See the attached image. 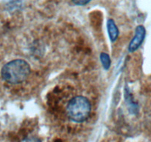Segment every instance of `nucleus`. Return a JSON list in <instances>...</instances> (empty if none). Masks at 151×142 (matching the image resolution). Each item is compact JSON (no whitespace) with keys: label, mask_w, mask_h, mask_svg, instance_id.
<instances>
[{"label":"nucleus","mask_w":151,"mask_h":142,"mask_svg":"<svg viewBox=\"0 0 151 142\" xmlns=\"http://www.w3.org/2000/svg\"><path fill=\"white\" fill-rule=\"evenodd\" d=\"M30 73L29 64L23 59H15L7 63L2 67V77L10 84H19L24 82Z\"/></svg>","instance_id":"f257e3e1"},{"label":"nucleus","mask_w":151,"mask_h":142,"mask_svg":"<svg viewBox=\"0 0 151 142\" xmlns=\"http://www.w3.org/2000/svg\"><path fill=\"white\" fill-rule=\"evenodd\" d=\"M66 112L69 119L73 122H84L91 114V103L88 98L82 95L73 97L68 104Z\"/></svg>","instance_id":"f03ea898"},{"label":"nucleus","mask_w":151,"mask_h":142,"mask_svg":"<svg viewBox=\"0 0 151 142\" xmlns=\"http://www.w3.org/2000/svg\"><path fill=\"white\" fill-rule=\"evenodd\" d=\"M91 0H72V2H73L75 5H80V6H83V5H87L89 3Z\"/></svg>","instance_id":"423d86ee"},{"label":"nucleus","mask_w":151,"mask_h":142,"mask_svg":"<svg viewBox=\"0 0 151 142\" xmlns=\"http://www.w3.org/2000/svg\"><path fill=\"white\" fill-rule=\"evenodd\" d=\"M145 34H146V30L143 26L139 25L136 27L134 37H133L130 45H129V51L133 52L140 47V45L145 39Z\"/></svg>","instance_id":"7ed1b4c3"},{"label":"nucleus","mask_w":151,"mask_h":142,"mask_svg":"<svg viewBox=\"0 0 151 142\" xmlns=\"http://www.w3.org/2000/svg\"><path fill=\"white\" fill-rule=\"evenodd\" d=\"M100 59H101V62L104 67L106 70L108 69L110 65V59L108 55L106 54V53H101V56H100Z\"/></svg>","instance_id":"39448f33"},{"label":"nucleus","mask_w":151,"mask_h":142,"mask_svg":"<svg viewBox=\"0 0 151 142\" xmlns=\"http://www.w3.org/2000/svg\"><path fill=\"white\" fill-rule=\"evenodd\" d=\"M107 31H108L109 37H110V40L113 42L117 39L119 35V30L117 27L116 24L115 22L113 19H109L107 22Z\"/></svg>","instance_id":"20e7f679"},{"label":"nucleus","mask_w":151,"mask_h":142,"mask_svg":"<svg viewBox=\"0 0 151 142\" xmlns=\"http://www.w3.org/2000/svg\"><path fill=\"white\" fill-rule=\"evenodd\" d=\"M22 142H41L39 138L36 137H28L24 138Z\"/></svg>","instance_id":"0eeeda50"}]
</instances>
